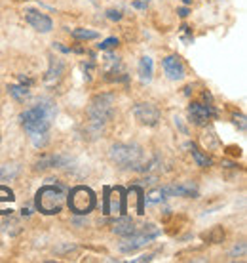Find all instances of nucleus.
<instances>
[{"instance_id":"f257e3e1","label":"nucleus","mask_w":247,"mask_h":263,"mask_svg":"<svg viewBox=\"0 0 247 263\" xmlns=\"http://www.w3.org/2000/svg\"><path fill=\"white\" fill-rule=\"evenodd\" d=\"M55 115H57V105L50 98H40L33 107L25 109L19 115L21 126L29 134V138L33 139L36 149L44 147L50 141L48 132H50V126H52Z\"/></svg>"},{"instance_id":"f03ea898","label":"nucleus","mask_w":247,"mask_h":263,"mask_svg":"<svg viewBox=\"0 0 247 263\" xmlns=\"http://www.w3.org/2000/svg\"><path fill=\"white\" fill-rule=\"evenodd\" d=\"M34 206L44 216L59 214L65 206V189H63V185H42L36 191Z\"/></svg>"},{"instance_id":"7ed1b4c3","label":"nucleus","mask_w":247,"mask_h":263,"mask_svg":"<svg viewBox=\"0 0 247 263\" xmlns=\"http://www.w3.org/2000/svg\"><path fill=\"white\" fill-rule=\"evenodd\" d=\"M112 164H116L122 170H137L143 162L145 153L135 143H114L109 151Z\"/></svg>"},{"instance_id":"20e7f679","label":"nucleus","mask_w":247,"mask_h":263,"mask_svg":"<svg viewBox=\"0 0 247 263\" xmlns=\"http://www.w3.org/2000/svg\"><path fill=\"white\" fill-rule=\"evenodd\" d=\"M114 101H116V98L112 93H97L90 101L86 112H88L90 122L95 128H101L109 120H112V117H114Z\"/></svg>"},{"instance_id":"39448f33","label":"nucleus","mask_w":247,"mask_h":263,"mask_svg":"<svg viewBox=\"0 0 247 263\" xmlns=\"http://www.w3.org/2000/svg\"><path fill=\"white\" fill-rule=\"evenodd\" d=\"M67 206L74 216H88L90 212L95 210L97 206V197L86 185H76L72 187L69 197H67Z\"/></svg>"},{"instance_id":"423d86ee","label":"nucleus","mask_w":247,"mask_h":263,"mask_svg":"<svg viewBox=\"0 0 247 263\" xmlns=\"http://www.w3.org/2000/svg\"><path fill=\"white\" fill-rule=\"evenodd\" d=\"M162 235V231L158 229L156 225H143V229L141 231H135L133 235H130V237H126L120 242V246H118V250L122 252V254H133L135 250H139V248H143V246H147V244H150L154 238H158Z\"/></svg>"},{"instance_id":"0eeeda50","label":"nucleus","mask_w":247,"mask_h":263,"mask_svg":"<svg viewBox=\"0 0 247 263\" xmlns=\"http://www.w3.org/2000/svg\"><path fill=\"white\" fill-rule=\"evenodd\" d=\"M187 115H189V120L198 128H203V126L209 124L211 119H217L219 117V111L215 109L211 103H200V101H192L187 109Z\"/></svg>"},{"instance_id":"6e6552de","label":"nucleus","mask_w":247,"mask_h":263,"mask_svg":"<svg viewBox=\"0 0 247 263\" xmlns=\"http://www.w3.org/2000/svg\"><path fill=\"white\" fill-rule=\"evenodd\" d=\"M133 115L135 119L145 126H156L162 119V112L154 103H149V101H143V103H137L133 107Z\"/></svg>"},{"instance_id":"1a4fd4ad","label":"nucleus","mask_w":247,"mask_h":263,"mask_svg":"<svg viewBox=\"0 0 247 263\" xmlns=\"http://www.w3.org/2000/svg\"><path fill=\"white\" fill-rule=\"evenodd\" d=\"M162 69H163V72L168 74L169 80H182L187 77V67H184L182 60L177 53H171V55H166V58H163Z\"/></svg>"},{"instance_id":"9d476101","label":"nucleus","mask_w":247,"mask_h":263,"mask_svg":"<svg viewBox=\"0 0 247 263\" xmlns=\"http://www.w3.org/2000/svg\"><path fill=\"white\" fill-rule=\"evenodd\" d=\"M25 20L27 23L33 27L34 31H38V33H50L53 29V21L42 13L40 10H34V8H25Z\"/></svg>"},{"instance_id":"9b49d317","label":"nucleus","mask_w":247,"mask_h":263,"mask_svg":"<svg viewBox=\"0 0 247 263\" xmlns=\"http://www.w3.org/2000/svg\"><path fill=\"white\" fill-rule=\"evenodd\" d=\"M69 162H71V158L65 157V155H53V153L52 155H44L34 162V172H44L50 170V168H65Z\"/></svg>"},{"instance_id":"f8f14e48","label":"nucleus","mask_w":247,"mask_h":263,"mask_svg":"<svg viewBox=\"0 0 247 263\" xmlns=\"http://www.w3.org/2000/svg\"><path fill=\"white\" fill-rule=\"evenodd\" d=\"M163 193L169 197H184V198H196L198 197V187L194 183H182V185H168L162 187Z\"/></svg>"},{"instance_id":"ddd939ff","label":"nucleus","mask_w":247,"mask_h":263,"mask_svg":"<svg viewBox=\"0 0 247 263\" xmlns=\"http://www.w3.org/2000/svg\"><path fill=\"white\" fill-rule=\"evenodd\" d=\"M135 231H137V225L130 216L118 217L116 221H114V225H112V233H114V235H118V237H122V238L133 235Z\"/></svg>"},{"instance_id":"4468645a","label":"nucleus","mask_w":247,"mask_h":263,"mask_svg":"<svg viewBox=\"0 0 247 263\" xmlns=\"http://www.w3.org/2000/svg\"><path fill=\"white\" fill-rule=\"evenodd\" d=\"M63 71H65V63H63V60L50 55V67H48V71H46V74H44V82L52 84V82L59 80L61 79V74H63Z\"/></svg>"},{"instance_id":"2eb2a0df","label":"nucleus","mask_w":247,"mask_h":263,"mask_svg":"<svg viewBox=\"0 0 247 263\" xmlns=\"http://www.w3.org/2000/svg\"><path fill=\"white\" fill-rule=\"evenodd\" d=\"M137 72H139V80L143 84H149L152 77H154V61L149 55H143L139 60V65H137Z\"/></svg>"},{"instance_id":"dca6fc26","label":"nucleus","mask_w":247,"mask_h":263,"mask_svg":"<svg viewBox=\"0 0 247 263\" xmlns=\"http://www.w3.org/2000/svg\"><path fill=\"white\" fill-rule=\"evenodd\" d=\"M13 202H15V195H13L12 189H10V187H6V185H0V216H12V212L6 210L2 204L12 206Z\"/></svg>"},{"instance_id":"f3484780","label":"nucleus","mask_w":247,"mask_h":263,"mask_svg":"<svg viewBox=\"0 0 247 263\" xmlns=\"http://www.w3.org/2000/svg\"><path fill=\"white\" fill-rule=\"evenodd\" d=\"M189 147H190V153H192V158H194V162L200 168H209V166H213V160L205 155V153H202L198 147H196L194 143H189Z\"/></svg>"},{"instance_id":"a211bd4d","label":"nucleus","mask_w":247,"mask_h":263,"mask_svg":"<svg viewBox=\"0 0 247 263\" xmlns=\"http://www.w3.org/2000/svg\"><path fill=\"white\" fill-rule=\"evenodd\" d=\"M19 176L17 164H0V181H12Z\"/></svg>"},{"instance_id":"6ab92c4d","label":"nucleus","mask_w":247,"mask_h":263,"mask_svg":"<svg viewBox=\"0 0 247 263\" xmlns=\"http://www.w3.org/2000/svg\"><path fill=\"white\" fill-rule=\"evenodd\" d=\"M71 36L76 40H95L99 39L97 31H91V29H84V27H78V29H72Z\"/></svg>"},{"instance_id":"aec40b11","label":"nucleus","mask_w":247,"mask_h":263,"mask_svg":"<svg viewBox=\"0 0 247 263\" xmlns=\"http://www.w3.org/2000/svg\"><path fill=\"white\" fill-rule=\"evenodd\" d=\"M8 93H10L15 101H23V99L29 98V88H25L23 84H10L8 86Z\"/></svg>"},{"instance_id":"412c9836","label":"nucleus","mask_w":247,"mask_h":263,"mask_svg":"<svg viewBox=\"0 0 247 263\" xmlns=\"http://www.w3.org/2000/svg\"><path fill=\"white\" fill-rule=\"evenodd\" d=\"M163 198H166V193H163L162 187H156V189H152V191L145 197V204L147 206H154V204H162Z\"/></svg>"},{"instance_id":"4be33fe9","label":"nucleus","mask_w":247,"mask_h":263,"mask_svg":"<svg viewBox=\"0 0 247 263\" xmlns=\"http://www.w3.org/2000/svg\"><path fill=\"white\" fill-rule=\"evenodd\" d=\"M205 240H209V242H213V244H221L222 240H224V229L222 227H213L211 231H208V233H203L202 235Z\"/></svg>"},{"instance_id":"5701e85b","label":"nucleus","mask_w":247,"mask_h":263,"mask_svg":"<svg viewBox=\"0 0 247 263\" xmlns=\"http://www.w3.org/2000/svg\"><path fill=\"white\" fill-rule=\"evenodd\" d=\"M118 44H120V40H118L116 36H109V39H105L101 44H97V48L101 50V52H107V50H112V48H116Z\"/></svg>"},{"instance_id":"b1692460","label":"nucleus","mask_w":247,"mask_h":263,"mask_svg":"<svg viewBox=\"0 0 247 263\" xmlns=\"http://www.w3.org/2000/svg\"><path fill=\"white\" fill-rule=\"evenodd\" d=\"M181 39L182 42H187V44H192L194 42V36H192V29L189 25H182L181 27Z\"/></svg>"},{"instance_id":"393cba45","label":"nucleus","mask_w":247,"mask_h":263,"mask_svg":"<svg viewBox=\"0 0 247 263\" xmlns=\"http://www.w3.org/2000/svg\"><path fill=\"white\" fill-rule=\"evenodd\" d=\"M123 15L120 10H107V20H111V21H120Z\"/></svg>"},{"instance_id":"a878e982","label":"nucleus","mask_w":247,"mask_h":263,"mask_svg":"<svg viewBox=\"0 0 247 263\" xmlns=\"http://www.w3.org/2000/svg\"><path fill=\"white\" fill-rule=\"evenodd\" d=\"M245 254V242H240L234 246V250L230 252V257H236V256H243Z\"/></svg>"},{"instance_id":"bb28decb","label":"nucleus","mask_w":247,"mask_h":263,"mask_svg":"<svg viewBox=\"0 0 247 263\" xmlns=\"http://www.w3.org/2000/svg\"><path fill=\"white\" fill-rule=\"evenodd\" d=\"M232 119H234V124H240L241 130H245V117H243L241 112H234Z\"/></svg>"},{"instance_id":"cd10ccee","label":"nucleus","mask_w":247,"mask_h":263,"mask_svg":"<svg viewBox=\"0 0 247 263\" xmlns=\"http://www.w3.org/2000/svg\"><path fill=\"white\" fill-rule=\"evenodd\" d=\"M150 0H133V8L135 10H141V12H145L147 8H149Z\"/></svg>"},{"instance_id":"c85d7f7f","label":"nucleus","mask_w":247,"mask_h":263,"mask_svg":"<svg viewBox=\"0 0 247 263\" xmlns=\"http://www.w3.org/2000/svg\"><path fill=\"white\" fill-rule=\"evenodd\" d=\"M156 257V254H145V256H141V257H135L133 261L135 263H143V261H152Z\"/></svg>"},{"instance_id":"c756f323","label":"nucleus","mask_w":247,"mask_h":263,"mask_svg":"<svg viewBox=\"0 0 247 263\" xmlns=\"http://www.w3.org/2000/svg\"><path fill=\"white\" fill-rule=\"evenodd\" d=\"M53 50H59L61 53H71V48L63 46V44H59V42H53Z\"/></svg>"},{"instance_id":"7c9ffc66","label":"nucleus","mask_w":247,"mask_h":263,"mask_svg":"<svg viewBox=\"0 0 247 263\" xmlns=\"http://www.w3.org/2000/svg\"><path fill=\"white\" fill-rule=\"evenodd\" d=\"M189 13H190L189 8H177V15L182 17V20H184V17H189Z\"/></svg>"},{"instance_id":"2f4dec72","label":"nucleus","mask_w":247,"mask_h":263,"mask_svg":"<svg viewBox=\"0 0 247 263\" xmlns=\"http://www.w3.org/2000/svg\"><path fill=\"white\" fill-rule=\"evenodd\" d=\"M19 80H21V84L25 86V88H29V86L33 84V80H31V79H27V77H23V74H19Z\"/></svg>"},{"instance_id":"473e14b6","label":"nucleus","mask_w":247,"mask_h":263,"mask_svg":"<svg viewBox=\"0 0 247 263\" xmlns=\"http://www.w3.org/2000/svg\"><path fill=\"white\" fill-rule=\"evenodd\" d=\"M190 93H192V86H187L184 88V96H190Z\"/></svg>"},{"instance_id":"72a5a7b5","label":"nucleus","mask_w":247,"mask_h":263,"mask_svg":"<svg viewBox=\"0 0 247 263\" xmlns=\"http://www.w3.org/2000/svg\"><path fill=\"white\" fill-rule=\"evenodd\" d=\"M21 214H23V216H31V210H29V208H23Z\"/></svg>"},{"instance_id":"f704fd0d","label":"nucleus","mask_w":247,"mask_h":263,"mask_svg":"<svg viewBox=\"0 0 247 263\" xmlns=\"http://www.w3.org/2000/svg\"><path fill=\"white\" fill-rule=\"evenodd\" d=\"M182 2H184V4H187V6H189V4H192V0H182Z\"/></svg>"}]
</instances>
